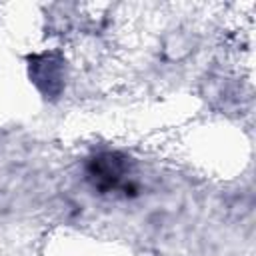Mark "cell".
I'll return each instance as SVG.
<instances>
[{"instance_id": "obj_1", "label": "cell", "mask_w": 256, "mask_h": 256, "mask_svg": "<svg viewBox=\"0 0 256 256\" xmlns=\"http://www.w3.org/2000/svg\"><path fill=\"white\" fill-rule=\"evenodd\" d=\"M132 172V162L128 156L114 152V150H104L88 158L86 162V176L92 182V186L98 192H116L132 190V182H128Z\"/></svg>"}]
</instances>
